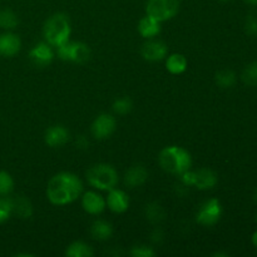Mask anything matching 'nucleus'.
Instances as JSON below:
<instances>
[{"label": "nucleus", "instance_id": "473e14b6", "mask_svg": "<svg viewBox=\"0 0 257 257\" xmlns=\"http://www.w3.org/2000/svg\"><path fill=\"white\" fill-rule=\"evenodd\" d=\"M253 200H255L257 202V188L255 190V192H253Z\"/></svg>", "mask_w": 257, "mask_h": 257}, {"label": "nucleus", "instance_id": "7c9ffc66", "mask_svg": "<svg viewBox=\"0 0 257 257\" xmlns=\"http://www.w3.org/2000/svg\"><path fill=\"white\" fill-rule=\"evenodd\" d=\"M251 241H252L253 246H256V247H257V231H256V232H253L252 237H251Z\"/></svg>", "mask_w": 257, "mask_h": 257}, {"label": "nucleus", "instance_id": "ddd939ff", "mask_svg": "<svg viewBox=\"0 0 257 257\" xmlns=\"http://www.w3.org/2000/svg\"><path fill=\"white\" fill-rule=\"evenodd\" d=\"M82 206L85 212L90 213V215H99L104 211L107 203L99 193L94 192V191H88L83 195Z\"/></svg>", "mask_w": 257, "mask_h": 257}, {"label": "nucleus", "instance_id": "6ab92c4d", "mask_svg": "<svg viewBox=\"0 0 257 257\" xmlns=\"http://www.w3.org/2000/svg\"><path fill=\"white\" fill-rule=\"evenodd\" d=\"M166 68L171 74H182L187 69V59L185 55L178 53L171 54L166 60Z\"/></svg>", "mask_w": 257, "mask_h": 257}, {"label": "nucleus", "instance_id": "aec40b11", "mask_svg": "<svg viewBox=\"0 0 257 257\" xmlns=\"http://www.w3.org/2000/svg\"><path fill=\"white\" fill-rule=\"evenodd\" d=\"M65 255L68 257H92L94 255V251L88 243L82 241H75L68 246Z\"/></svg>", "mask_w": 257, "mask_h": 257}, {"label": "nucleus", "instance_id": "9b49d317", "mask_svg": "<svg viewBox=\"0 0 257 257\" xmlns=\"http://www.w3.org/2000/svg\"><path fill=\"white\" fill-rule=\"evenodd\" d=\"M68 141H69V131L64 125H52L45 131L44 142L49 147H62Z\"/></svg>", "mask_w": 257, "mask_h": 257}, {"label": "nucleus", "instance_id": "c85d7f7f", "mask_svg": "<svg viewBox=\"0 0 257 257\" xmlns=\"http://www.w3.org/2000/svg\"><path fill=\"white\" fill-rule=\"evenodd\" d=\"M131 255L133 257H153L156 253L152 248L147 247V246H136L131 251Z\"/></svg>", "mask_w": 257, "mask_h": 257}, {"label": "nucleus", "instance_id": "f3484780", "mask_svg": "<svg viewBox=\"0 0 257 257\" xmlns=\"http://www.w3.org/2000/svg\"><path fill=\"white\" fill-rule=\"evenodd\" d=\"M148 172L143 166H133L124 176V183L131 188L142 186L147 181Z\"/></svg>", "mask_w": 257, "mask_h": 257}, {"label": "nucleus", "instance_id": "f8f14e48", "mask_svg": "<svg viewBox=\"0 0 257 257\" xmlns=\"http://www.w3.org/2000/svg\"><path fill=\"white\" fill-rule=\"evenodd\" d=\"M108 192L109 193H108V197L105 200L108 208L115 213L125 212L130 207V198H128L127 193L122 190H117V188H113Z\"/></svg>", "mask_w": 257, "mask_h": 257}, {"label": "nucleus", "instance_id": "9d476101", "mask_svg": "<svg viewBox=\"0 0 257 257\" xmlns=\"http://www.w3.org/2000/svg\"><path fill=\"white\" fill-rule=\"evenodd\" d=\"M141 53H142V57L148 62H158L167 57L168 48L166 43L161 40L148 39V42L142 45Z\"/></svg>", "mask_w": 257, "mask_h": 257}, {"label": "nucleus", "instance_id": "412c9836", "mask_svg": "<svg viewBox=\"0 0 257 257\" xmlns=\"http://www.w3.org/2000/svg\"><path fill=\"white\" fill-rule=\"evenodd\" d=\"M12 201V207H13V212L17 213L18 216H20L22 218H29L32 216L33 208H32V203L27 200L23 196H19L15 200H10Z\"/></svg>", "mask_w": 257, "mask_h": 257}, {"label": "nucleus", "instance_id": "20e7f679", "mask_svg": "<svg viewBox=\"0 0 257 257\" xmlns=\"http://www.w3.org/2000/svg\"><path fill=\"white\" fill-rule=\"evenodd\" d=\"M87 181L92 187L102 191H110L118 185V173L113 166L98 163L92 166L87 172Z\"/></svg>", "mask_w": 257, "mask_h": 257}, {"label": "nucleus", "instance_id": "72a5a7b5", "mask_svg": "<svg viewBox=\"0 0 257 257\" xmlns=\"http://www.w3.org/2000/svg\"><path fill=\"white\" fill-rule=\"evenodd\" d=\"M220 2H222V3H226V2H230V0H220Z\"/></svg>", "mask_w": 257, "mask_h": 257}, {"label": "nucleus", "instance_id": "39448f33", "mask_svg": "<svg viewBox=\"0 0 257 257\" xmlns=\"http://www.w3.org/2000/svg\"><path fill=\"white\" fill-rule=\"evenodd\" d=\"M58 58L64 62H73L78 64L88 62L90 58V49L87 44L80 42H65L57 47Z\"/></svg>", "mask_w": 257, "mask_h": 257}, {"label": "nucleus", "instance_id": "4be33fe9", "mask_svg": "<svg viewBox=\"0 0 257 257\" xmlns=\"http://www.w3.org/2000/svg\"><path fill=\"white\" fill-rule=\"evenodd\" d=\"M216 84L218 87L227 89V88H232L236 83V73L231 69H223L216 73Z\"/></svg>", "mask_w": 257, "mask_h": 257}, {"label": "nucleus", "instance_id": "6e6552de", "mask_svg": "<svg viewBox=\"0 0 257 257\" xmlns=\"http://www.w3.org/2000/svg\"><path fill=\"white\" fill-rule=\"evenodd\" d=\"M90 131H92V135L95 140H107L115 131L114 117L107 114V113L98 115L94 122L92 123Z\"/></svg>", "mask_w": 257, "mask_h": 257}, {"label": "nucleus", "instance_id": "dca6fc26", "mask_svg": "<svg viewBox=\"0 0 257 257\" xmlns=\"http://www.w3.org/2000/svg\"><path fill=\"white\" fill-rule=\"evenodd\" d=\"M138 32L146 39H153L161 33V22L150 15H146L138 23Z\"/></svg>", "mask_w": 257, "mask_h": 257}, {"label": "nucleus", "instance_id": "2f4dec72", "mask_svg": "<svg viewBox=\"0 0 257 257\" xmlns=\"http://www.w3.org/2000/svg\"><path fill=\"white\" fill-rule=\"evenodd\" d=\"M246 2L251 5H257V0H246Z\"/></svg>", "mask_w": 257, "mask_h": 257}, {"label": "nucleus", "instance_id": "1a4fd4ad", "mask_svg": "<svg viewBox=\"0 0 257 257\" xmlns=\"http://www.w3.org/2000/svg\"><path fill=\"white\" fill-rule=\"evenodd\" d=\"M29 59L35 67L45 68L53 62L54 59V52L52 49V45L48 44L47 42L38 43L32 48L29 52Z\"/></svg>", "mask_w": 257, "mask_h": 257}, {"label": "nucleus", "instance_id": "393cba45", "mask_svg": "<svg viewBox=\"0 0 257 257\" xmlns=\"http://www.w3.org/2000/svg\"><path fill=\"white\" fill-rule=\"evenodd\" d=\"M242 80L250 87L257 85V62H252L243 69Z\"/></svg>", "mask_w": 257, "mask_h": 257}, {"label": "nucleus", "instance_id": "4468645a", "mask_svg": "<svg viewBox=\"0 0 257 257\" xmlns=\"http://www.w3.org/2000/svg\"><path fill=\"white\" fill-rule=\"evenodd\" d=\"M217 181V175L210 168H201L198 171H193L192 186H195L198 190H211L215 187Z\"/></svg>", "mask_w": 257, "mask_h": 257}, {"label": "nucleus", "instance_id": "c756f323", "mask_svg": "<svg viewBox=\"0 0 257 257\" xmlns=\"http://www.w3.org/2000/svg\"><path fill=\"white\" fill-rule=\"evenodd\" d=\"M246 33L251 37H257V15H248L245 24Z\"/></svg>", "mask_w": 257, "mask_h": 257}, {"label": "nucleus", "instance_id": "a211bd4d", "mask_svg": "<svg viewBox=\"0 0 257 257\" xmlns=\"http://www.w3.org/2000/svg\"><path fill=\"white\" fill-rule=\"evenodd\" d=\"M90 235H92L94 240L107 241L112 237L113 227L107 221L97 220L93 222L92 227H90Z\"/></svg>", "mask_w": 257, "mask_h": 257}, {"label": "nucleus", "instance_id": "423d86ee", "mask_svg": "<svg viewBox=\"0 0 257 257\" xmlns=\"http://www.w3.org/2000/svg\"><path fill=\"white\" fill-rule=\"evenodd\" d=\"M180 0H148L146 13L158 22H167L177 15Z\"/></svg>", "mask_w": 257, "mask_h": 257}, {"label": "nucleus", "instance_id": "7ed1b4c3", "mask_svg": "<svg viewBox=\"0 0 257 257\" xmlns=\"http://www.w3.org/2000/svg\"><path fill=\"white\" fill-rule=\"evenodd\" d=\"M72 33L70 20L68 15L57 13L48 18L43 27V34L48 44L52 47H59L63 43L68 42Z\"/></svg>", "mask_w": 257, "mask_h": 257}, {"label": "nucleus", "instance_id": "0eeeda50", "mask_svg": "<svg viewBox=\"0 0 257 257\" xmlns=\"http://www.w3.org/2000/svg\"><path fill=\"white\" fill-rule=\"evenodd\" d=\"M221 215H222L221 202L217 198H211V200L206 201L201 206L200 211H198L197 216H196V221L200 225L211 227V226H215L220 221Z\"/></svg>", "mask_w": 257, "mask_h": 257}, {"label": "nucleus", "instance_id": "a878e982", "mask_svg": "<svg viewBox=\"0 0 257 257\" xmlns=\"http://www.w3.org/2000/svg\"><path fill=\"white\" fill-rule=\"evenodd\" d=\"M112 108H113V112H114L115 114L124 115L127 114V113H130L131 109H132V100H131L128 97L118 98V99L114 100Z\"/></svg>", "mask_w": 257, "mask_h": 257}, {"label": "nucleus", "instance_id": "bb28decb", "mask_svg": "<svg viewBox=\"0 0 257 257\" xmlns=\"http://www.w3.org/2000/svg\"><path fill=\"white\" fill-rule=\"evenodd\" d=\"M12 213H13V207H12V201H10V198L0 197V223L9 220Z\"/></svg>", "mask_w": 257, "mask_h": 257}, {"label": "nucleus", "instance_id": "f257e3e1", "mask_svg": "<svg viewBox=\"0 0 257 257\" xmlns=\"http://www.w3.org/2000/svg\"><path fill=\"white\" fill-rule=\"evenodd\" d=\"M83 192V183L78 176L70 172H60L48 182L47 197L55 206H64L74 202Z\"/></svg>", "mask_w": 257, "mask_h": 257}, {"label": "nucleus", "instance_id": "f03ea898", "mask_svg": "<svg viewBox=\"0 0 257 257\" xmlns=\"http://www.w3.org/2000/svg\"><path fill=\"white\" fill-rule=\"evenodd\" d=\"M160 165L163 171L172 175H181L186 171L191 170L192 166V157L190 152L185 148L177 147V146H170L161 151Z\"/></svg>", "mask_w": 257, "mask_h": 257}, {"label": "nucleus", "instance_id": "2eb2a0df", "mask_svg": "<svg viewBox=\"0 0 257 257\" xmlns=\"http://www.w3.org/2000/svg\"><path fill=\"white\" fill-rule=\"evenodd\" d=\"M22 48V40L14 33H5L0 35V55L2 57H14Z\"/></svg>", "mask_w": 257, "mask_h": 257}, {"label": "nucleus", "instance_id": "b1692460", "mask_svg": "<svg viewBox=\"0 0 257 257\" xmlns=\"http://www.w3.org/2000/svg\"><path fill=\"white\" fill-rule=\"evenodd\" d=\"M13 190H14V180L10 173L0 171V196L5 197V196L10 195Z\"/></svg>", "mask_w": 257, "mask_h": 257}, {"label": "nucleus", "instance_id": "5701e85b", "mask_svg": "<svg viewBox=\"0 0 257 257\" xmlns=\"http://www.w3.org/2000/svg\"><path fill=\"white\" fill-rule=\"evenodd\" d=\"M19 19H18L17 14L14 12L9 9H5L3 12H0V27L4 28V29H14L17 28Z\"/></svg>", "mask_w": 257, "mask_h": 257}, {"label": "nucleus", "instance_id": "cd10ccee", "mask_svg": "<svg viewBox=\"0 0 257 257\" xmlns=\"http://www.w3.org/2000/svg\"><path fill=\"white\" fill-rule=\"evenodd\" d=\"M147 217L150 218L152 222H158L163 218V211L158 205L153 203V205L147 206Z\"/></svg>", "mask_w": 257, "mask_h": 257}]
</instances>
